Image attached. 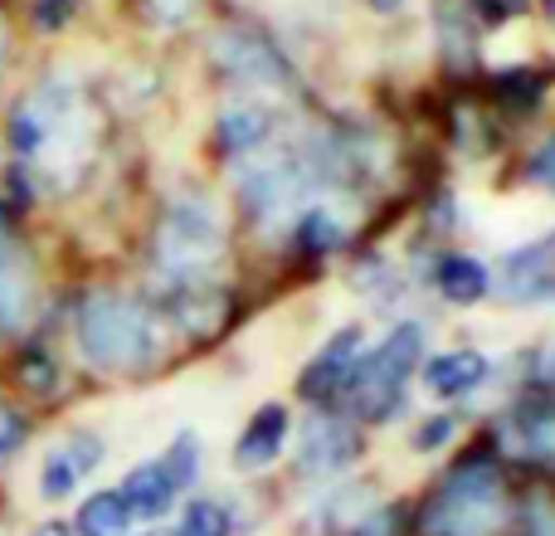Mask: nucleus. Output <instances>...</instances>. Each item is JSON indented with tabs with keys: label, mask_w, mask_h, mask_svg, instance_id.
Listing matches in <instances>:
<instances>
[{
	"label": "nucleus",
	"mask_w": 555,
	"mask_h": 536,
	"mask_svg": "<svg viewBox=\"0 0 555 536\" xmlns=\"http://www.w3.org/2000/svg\"><path fill=\"white\" fill-rule=\"evenodd\" d=\"M375 508H380V502H375V488H341V493H332V498L317 502V518H322L326 532L346 536L365 512H375Z\"/></svg>",
	"instance_id": "4be33fe9"
},
{
	"label": "nucleus",
	"mask_w": 555,
	"mask_h": 536,
	"mask_svg": "<svg viewBox=\"0 0 555 536\" xmlns=\"http://www.w3.org/2000/svg\"><path fill=\"white\" fill-rule=\"evenodd\" d=\"M224 259V220L215 201L205 195H185L166 210L162 230H156V268L171 283H201L215 264Z\"/></svg>",
	"instance_id": "20e7f679"
},
{
	"label": "nucleus",
	"mask_w": 555,
	"mask_h": 536,
	"mask_svg": "<svg viewBox=\"0 0 555 536\" xmlns=\"http://www.w3.org/2000/svg\"><path fill=\"white\" fill-rule=\"evenodd\" d=\"M400 527H404V508H375V512H365L346 536H404Z\"/></svg>",
	"instance_id": "a878e982"
},
{
	"label": "nucleus",
	"mask_w": 555,
	"mask_h": 536,
	"mask_svg": "<svg viewBox=\"0 0 555 536\" xmlns=\"http://www.w3.org/2000/svg\"><path fill=\"white\" fill-rule=\"evenodd\" d=\"M78 352L93 371L137 375L162 356V327L137 297L93 293L78 307Z\"/></svg>",
	"instance_id": "f257e3e1"
},
{
	"label": "nucleus",
	"mask_w": 555,
	"mask_h": 536,
	"mask_svg": "<svg viewBox=\"0 0 555 536\" xmlns=\"http://www.w3.org/2000/svg\"><path fill=\"white\" fill-rule=\"evenodd\" d=\"M146 536H156V532H146Z\"/></svg>",
	"instance_id": "72a5a7b5"
},
{
	"label": "nucleus",
	"mask_w": 555,
	"mask_h": 536,
	"mask_svg": "<svg viewBox=\"0 0 555 536\" xmlns=\"http://www.w3.org/2000/svg\"><path fill=\"white\" fill-rule=\"evenodd\" d=\"M98 463H103V439H98V434H88V430L83 434H68V439L44 459V469H39V493H44L49 502L68 498V493H74L78 483L98 469Z\"/></svg>",
	"instance_id": "ddd939ff"
},
{
	"label": "nucleus",
	"mask_w": 555,
	"mask_h": 536,
	"mask_svg": "<svg viewBox=\"0 0 555 536\" xmlns=\"http://www.w3.org/2000/svg\"><path fill=\"white\" fill-rule=\"evenodd\" d=\"M142 15L162 29H176L195 15V0H142Z\"/></svg>",
	"instance_id": "bb28decb"
},
{
	"label": "nucleus",
	"mask_w": 555,
	"mask_h": 536,
	"mask_svg": "<svg viewBox=\"0 0 555 536\" xmlns=\"http://www.w3.org/2000/svg\"><path fill=\"white\" fill-rule=\"evenodd\" d=\"M365 5H371V10H395L400 0H365Z\"/></svg>",
	"instance_id": "473e14b6"
},
{
	"label": "nucleus",
	"mask_w": 555,
	"mask_h": 536,
	"mask_svg": "<svg viewBox=\"0 0 555 536\" xmlns=\"http://www.w3.org/2000/svg\"><path fill=\"white\" fill-rule=\"evenodd\" d=\"M307 186H317V181L297 156H263V162H254L249 171L240 176V205H244V215L269 225L302 201Z\"/></svg>",
	"instance_id": "0eeeda50"
},
{
	"label": "nucleus",
	"mask_w": 555,
	"mask_h": 536,
	"mask_svg": "<svg viewBox=\"0 0 555 536\" xmlns=\"http://www.w3.org/2000/svg\"><path fill=\"white\" fill-rule=\"evenodd\" d=\"M210 59L224 78L244 88H293V68L278 54V44L259 29H220L210 44Z\"/></svg>",
	"instance_id": "423d86ee"
},
{
	"label": "nucleus",
	"mask_w": 555,
	"mask_h": 536,
	"mask_svg": "<svg viewBox=\"0 0 555 536\" xmlns=\"http://www.w3.org/2000/svg\"><path fill=\"white\" fill-rule=\"evenodd\" d=\"M492 375V361L482 352H439L434 361H424V391L434 395V400H463V395H473L478 385H488Z\"/></svg>",
	"instance_id": "2eb2a0df"
},
{
	"label": "nucleus",
	"mask_w": 555,
	"mask_h": 536,
	"mask_svg": "<svg viewBox=\"0 0 555 536\" xmlns=\"http://www.w3.org/2000/svg\"><path fill=\"white\" fill-rule=\"evenodd\" d=\"M531 181H537L541 191L555 195V137H551V142H541L537 156H531Z\"/></svg>",
	"instance_id": "c85d7f7f"
},
{
	"label": "nucleus",
	"mask_w": 555,
	"mask_h": 536,
	"mask_svg": "<svg viewBox=\"0 0 555 536\" xmlns=\"http://www.w3.org/2000/svg\"><path fill=\"white\" fill-rule=\"evenodd\" d=\"M166 536H234V518L220 498H195V502H185L181 527Z\"/></svg>",
	"instance_id": "5701e85b"
},
{
	"label": "nucleus",
	"mask_w": 555,
	"mask_h": 536,
	"mask_svg": "<svg viewBox=\"0 0 555 536\" xmlns=\"http://www.w3.org/2000/svg\"><path fill=\"white\" fill-rule=\"evenodd\" d=\"M35 536H68V527H59V522H44Z\"/></svg>",
	"instance_id": "2f4dec72"
},
{
	"label": "nucleus",
	"mask_w": 555,
	"mask_h": 536,
	"mask_svg": "<svg viewBox=\"0 0 555 536\" xmlns=\"http://www.w3.org/2000/svg\"><path fill=\"white\" fill-rule=\"evenodd\" d=\"M502 444L517 454L521 463L555 473V400L551 395H531L502 420Z\"/></svg>",
	"instance_id": "6e6552de"
},
{
	"label": "nucleus",
	"mask_w": 555,
	"mask_h": 536,
	"mask_svg": "<svg viewBox=\"0 0 555 536\" xmlns=\"http://www.w3.org/2000/svg\"><path fill=\"white\" fill-rule=\"evenodd\" d=\"M356 361H361V327H341V332L307 361L302 381H297V395L312 400V405H332L336 395L351 385Z\"/></svg>",
	"instance_id": "1a4fd4ad"
},
{
	"label": "nucleus",
	"mask_w": 555,
	"mask_h": 536,
	"mask_svg": "<svg viewBox=\"0 0 555 536\" xmlns=\"http://www.w3.org/2000/svg\"><path fill=\"white\" fill-rule=\"evenodd\" d=\"M29 312H35V278H29V264L10 240L5 210H0V332H20Z\"/></svg>",
	"instance_id": "4468645a"
},
{
	"label": "nucleus",
	"mask_w": 555,
	"mask_h": 536,
	"mask_svg": "<svg viewBox=\"0 0 555 536\" xmlns=\"http://www.w3.org/2000/svg\"><path fill=\"white\" fill-rule=\"evenodd\" d=\"M492 93H498V103L507 107V113L517 117H531L541 107V98H546V78L537 74V68H502L498 78H492Z\"/></svg>",
	"instance_id": "412c9836"
},
{
	"label": "nucleus",
	"mask_w": 555,
	"mask_h": 536,
	"mask_svg": "<svg viewBox=\"0 0 555 536\" xmlns=\"http://www.w3.org/2000/svg\"><path fill=\"white\" fill-rule=\"evenodd\" d=\"M287 430H293V414H287L283 405H278V400L259 405V410H254V420L244 424L240 444H234V469H240V473L273 469V463L283 459V449H287Z\"/></svg>",
	"instance_id": "f8f14e48"
},
{
	"label": "nucleus",
	"mask_w": 555,
	"mask_h": 536,
	"mask_svg": "<svg viewBox=\"0 0 555 536\" xmlns=\"http://www.w3.org/2000/svg\"><path fill=\"white\" fill-rule=\"evenodd\" d=\"M365 454V439L351 420H341L336 410H317L297 430V473L302 478H341L346 469H356Z\"/></svg>",
	"instance_id": "39448f33"
},
{
	"label": "nucleus",
	"mask_w": 555,
	"mask_h": 536,
	"mask_svg": "<svg viewBox=\"0 0 555 536\" xmlns=\"http://www.w3.org/2000/svg\"><path fill=\"white\" fill-rule=\"evenodd\" d=\"M162 469H166V478L176 483V493H185L195 483V473H201V439H195V434H176Z\"/></svg>",
	"instance_id": "b1692460"
},
{
	"label": "nucleus",
	"mask_w": 555,
	"mask_h": 536,
	"mask_svg": "<svg viewBox=\"0 0 555 536\" xmlns=\"http://www.w3.org/2000/svg\"><path fill=\"white\" fill-rule=\"evenodd\" d=\"M273 137V113L263 103H234L215 123V142L224 156H254L263 152V142Z\"/></svg>",
	"instance_id": "dca6fc26"
},
{
	"label": "nucleus",
	"mask_w": 555,
	"mask_h": 536,
	"mask_svg": "<svg viewBox=\"0 0 555 536\" xmlns=\"http://www.w3.org/2000/svg\"><path fill=\"white\" fill-rule=\"evenodd\" d=\"M117 493H122L127 512H132V518H142V522L166 518V512H171V502L181 498V493H176V483L166 478L162 459H156V463H137V469L122 478V488H117Z\"/></svg>",
	"instance_id": "a211bd4d"
},
{
	"label": "nucleus",
	"mask_w": 555,
	"mask_h": 536,
	"mask_svg": "<svg viewBox=\"0 0 555 536\" xmlns=\"http://www.w3.org/2000/svg\"><path fill=\"white\" fill-rule=\"evenodd\" d=\"M20 371H25V385H29V391H54V361H44V356L35 361V356H29Z\"/></svg>",
	"instance_id": "c756f323"
},
{
	"label": "nucleus",
	"mask_w": 555,
	"mask_h": 536,
	"mask_svg": "<svg viewBox=\"0 0 555 536\" xmlns=\"http://www.w3.org/2000/svg\"><path fill=\"white\" fill-rule=\"evenodd\" d=\"M420 356H424V327L420 322H400L375 352H365L351 371V385H346L356 414L371 424L395 420L404 405V391H410V375L420 371Z\"/></svg>",
	"instance_id": "7ed1b4c3"
},
{
	"label": "nucleus",
	"mask_w": 555,
	"mask_h": 536,
	"mask_svg": "<svg viewBox=\"0 0 555 536\" xmlns=\"http://www.w3.org/2000/svg\"><path fill=\"white\" fill-rule=\"evenodd\" d=\"M434 288H439L443 303L473 307V303H482V297H488L492 273L473 259V254H453L449 250V254H439V259H434Z\"/></svg>",
	"instance_id": "f3484780"
},
{
	"label": "nucleus",
	"mask_w": 555,
	"mask_h": 536,
	"mask_svg": "<svg viewBox=\"0 0 555 536\" xmlns=\"http://www.w3.org/2000/svg\"><path fill=\"white\" fill-rule=\"evenodd\" d=\"M453 434H459V414H429V420L414 430V449H420V454H434V449H443Z\"/></svg>",
	"instance_id": "393cba45"
},
{
	"label": "nucleus",
	"mask_w": 555,
	"mask_h": 536,
	"mask_svg": "<svg viewBox=\"0 0 555 536\" xmlns=\"http://www.w3.org/2000/svg\"><path fill=\"white\" fill-rule=\"evenodd\" d=\"M346 244V220L336 210H326V205H312V210L297 215L293 225V250L307 254V259H322V254L341 250Z\"/></svg>",
	"instance_id": "6ab92c4d"
},
{
	"label": "nucleus",
	"mask_w": 555,
	"mask_h": 536,
	"mask_svg": "<svg viewBox=\"0 0 555 536\" xmlns=\"http://www.w3.org/2000/svg\"><path fill=\"white\" fill-rule=\"evenodd\" d=\"M551 5H555V0H551Z\"/></svg>",
	"instance_id": "f704fd0d"
},
{
	"label": "nucleus",
	"mask_w": 555,
	"mask_h": 536,
	"mask_svg": "<svg viewBox=\"0 0 555 536\" xmlns=\"http://www.w3.org/2000/svg\"><path fill=\"white\" fill-rule=\"evenodd\" d=\"M20 444H25V420L10 405H0V459H10Z\"/></svg>",
	"instance_id": "cd10ccee"
},
{
	"label": "nucleus",
	"mask_w": 555,
	"mask_h": 536,
	"mask_svg": "<svg viewBox=\"0 0 555 536\" xmlns=\"http://www.w3.org/2000/svg\"><path fill=\"white\" fill-rule=\"evenodd\" d=\"M68 10H74V0H39V5H35L39 29H59L68 20Z\"/></svg>",
	"instance_id": "7c9ffc66"
},
{
	"label": "nucleus",
	"mask_w": 555,
	"mask_h": 536,
	"mask_svg": "<svg viewBox=\"0 0 555 536\" xmlns=\"http://www.w3.org/2000/svg\"><path fill=\"white\" fill-rule=\"evenodd\" d=\"M512 518L507 478L488 454L459 459L420 512V536H498Z\"/></svg>",
	"instance_id": "f03ea898"
},
{
	"label": "nucleus",
	"mask_w": 555,
	"mask_h": 536,
	"mask_svg": "<svg viewBox=\"0 0 555 536\" xmlns=\"http://www.w3.org/2000/svg\"><path fill=\"white\" fill-rule=\"evenodd\" d=\"M171 322L181 327L185 336H195V342H205V336H220L224 327L234 322V303L224 288L215 283H176L171 288Z\"/></svg>",
	"instance_id": "9b49d317"
},
{
	"label": "nucleus",
	"mask_w": 555,
	"mask_h": 536,
	"mask_svg": "<svg viewBox=\"0 0 555 536\" xmlns=\"http://www.w3.org/2000/svg\"><path fill=\"white\" fill-rule=\"evenodd\" d=\"M502 297L507 303H551L555 297V230L507 254V264H502Z\"/></svg>",
	"instance_id": "9d476101"
},
{
	"label": "nucleus",
	"mask_w": 555,
	"mask_h": 536,
	"mask_svg": "<svg viewBox=\"0 0 555 536\" xmlns=\"http://www.w3.org/2000/svg\"><path fill=\"white\" fill-rule=\"evenodd\" d=\"M78 536H127L132 532V512H127L122 493H93V498L78 508Z\"/></svg>",
	"instance_id": "aec40b11"
}]
</instances>
